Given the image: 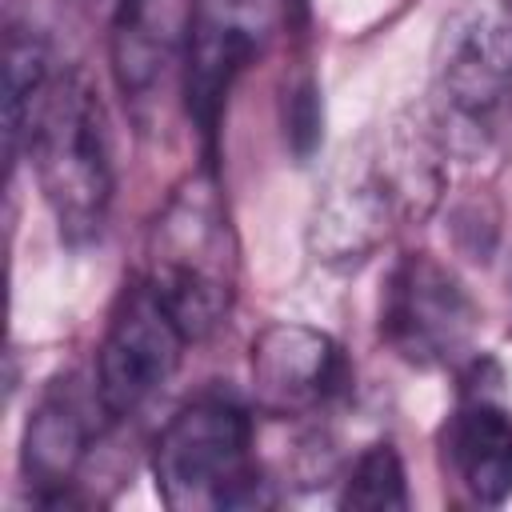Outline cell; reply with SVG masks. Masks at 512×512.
I'll return each mask as SVG.
<instances>
[{
    "mask_svg": "<svg viewBox=\"0 0 512 512\" xmlns=\"http://www.w3.org/2000/svg\"><path fill=\"white\" fill-rule=\"evenodd\" d=\"M444 156L432 112H404L348 144L312 200V260L336 272L360 268L396 228L428 220L444 192Z\"/></svg>",
    "mask_w": 512,
    "mask_h": 512,
    "instance_id": "6da1fadb",
    "label": "cell"
},
{
    "mask_svg": "<svg viewBox=\"0 0 512 512\" xmlns=\"http://www.w3.org/2000/svg\"><path fill=\"white\" fill-rule=\"evenodd\" d=\"M180 320L188 340H208L228 324L240 284V244L216 168L188 172L156 212L136 272Z\"/></svg>",
    "mask_w": 512,
    "mask_h": 512,
    "instance_id": "7a4b0ae2",
    "label": "cell"
},
{
    "mask_svg": "<svg viewBox=\"0 0 512 512\" xmlns=\"http://www.w3.org/2000/svg\"><path fill=\"white\" fill-rule=\"evenodd\" d=\"M24 152L60 240L68 248L96 244L116 200V164L104 100L80 68L56 72L36 108Z\"/></svg>",
    "mask_w": 512,
    "mask_h": 512,
    "instance_id": "3957f363",
    "label": "cell"
},
{
    "mask_svg": "<svg viewBox=\"0 0 512 512\" xmlns=\"http://www.w3.org/2000/svg\"><path fill=\"white\" fill-rule=\"evenodd\" d=\"M432 120L456 156L512 140V0H460L448 12L432 52Z\"/></svg>",
    "mask_w": 512,
    "mask_h": 512,
    "instance_id": "277c9868",
    "label": "cell"
},
{
    "mask_svg": "<svg viewBox=\"0 0 512 512\" xmlns=\"http://www.w3.org/2000/svg\"><path fill=\"white\" fill-rule=\"evenodd\" d=\"M152 480L172 512L276 504L256 460L252 412L228 392H204L168 416L152 440Z\"/></svg>",
    "mask_w": 512,
    "mask_h": 512,
    "instance_id": "5b68a950",
    "label": "cell"
},
{
    "mask_svg": "<svg viewBox=\"0 0 512 512\" xmlns=\"http://www.w3.org/2000/svg\"><path fill=\"white\" fill-rule=\"evenodd\" d=\"M480 304L432 252H404L380 296V336L412 368H460L476 352Z\"/></svg>",
    "mask_w": 512,
    "mask_h": 512,
    "instance_id": "8992f818",
    "label": "cell"
},
{
    "mask_svg": "<svg viewBox=\"0 0 512 512\" xmlns=\"http://www.w3.org/2000/svg\"><path fill=\"white\" fill-rule=\"evenodd\" d=\"M272 28V0H192L180 104L196 128L200 160L216 168L220 124L236 80L256 64Z\"/></svg>",
    "mask_w": 512,
    "mask_h": 512,
    "instance_id": "52a82bcc",
    "label": "cell"
},
{
    "mask_svg": "<svg viewBox=\"0 0 512 512\" xmlns=\"http://www.w3.org/2000/svg\"><path fill=\"white\" fill-rule=\"evenodd\" d=\"M188 344L192 340L180 320L156 300V292L140 276H132L108 312L92 364V380L112 424L136 416L160 396V388L176 376Z\"/></svg>",
    "mask_w": 512,
    "mask_h": 512,
    "instance_id": "ba28073f",
    "label": "cell"
},
{
    "mask_svg": "<svg viewBox=\"0 0 512 512\" xmlns=\"http://www.w3.org/2000/svg\"><path fill=\"white\" fill-rule=\"evenodd\" d=\"M108 424L112 416L104 412L92 376H56L32 404L20 436V476L28 484V500L44 508L84 504L80 472Z\"/></svg>",
    "mask_w": 512,
    "mask_h": 512,
    "instance_id": "9c48e42d",
    "label": "cell"
},
{
    "mask_svg": "<svg viewBox=\"0 0 512 512\" xmlns=\"http://www.w3.org/2000/svg\"><path fill=\"white\" fill-rule=\"evenodd\" d=\"M192 0H116L108 24V68L128 116L156 128L164 104L180 96Z\"/></svg>",
    "mask_w": 512,
    "mask_h": 512,
    "instance_id": "30bf717a",
    "label": "cell"
},
{
    "mask_svg": "<svg viewBox=\"0 0 512 512\" xmlns=\"http://www.w3.org/2000/svg\"><path fill=\"white\" fill-rule=\"evenodd\" d=\"M248 352H252L248 356L252 396L256 408L268 416L280 420L320 416L332 404H340L352 388V364L344 348L312 324H292V320L264 324L252 336Z\"/></svg>",
    "mask_w": 512,
    "mask_h": 512,
    "instance_id": "8fae6325",
    "label": "cell"
},
{
    "mask_svg": "<svg viewBox=\"0 0 512 512\" xmlns=\"http://www.w3.org/2000/svg\"><path fill=\"white\" fill-rule=\"evenodd\" d=\"M452 480L476 504L512 500V412L480 388H468L440 432Z\"/></svg>",
    "mask_w": 512,
    "mask_h": 512,
    "instance_id": "7c38bea8",
    "label": "cell"
},
{
    "mask_svg": "<svg viewBox=\"0 0 512 512\" xmlns=\"http://www.w3.org/2000/svg\"><path fill=\"white\" fill-rule=\"evenodd\" d=\"M52 80H56V68H52L48 40L32 24H8V36H4V160H8V172H16L28 148L36 108L48 96Z\"/></svg>",
    "mask_w": 512,
    "mask_h": 512,
    "instance_id": "4fadbf2b",
    "label": "cell"
},
{
    "mask_svg": "<svg viewBox=\"0 0 512 512\" xmlns=\"http://www.w3.org/2000/svg\"><path fill=\"white\" fill-rule=\"evenodd\" d=\"M340 508H372V512L408 508V472L392 440H376L352 460L340 484Z\"/></svg>",
    "mask_w": 512,
    "mask_h": 512,
    "instance_id": "5bb4252c",
    "label": "cell"
},
{
    "mask_svg": "<svg viewBox=\"0 0 512 512\" xmlns=\"http://www.w3.org/2000/svg\"><path fill=\"white\" fill-rule=\"evenodd\" d=\"M320 124H324L320 88H316L312 76H300L288 88V100H284V136H288V148L296 152V160H308L316 152Z\"/></svg>",
    "mask_w": 512,
    "mask_h": 512,
    "instance_id": "9a60e30c",
    "label": "cell"
},
{
    "mask_svg": "<svg viewBox=\"0 0 512 512\" xmlns=\"http://www.w3.org/2000/svg\"><path fill=\"white\" fill-rule=\"evenodd\" d=\"M280 4H284V16H288V24H296V28H304V24H308L312 0H280Z\"/></svg>",
    "mask_w": 512,
    "mask_h": 512,
    "instance_id": "2e32d148",
    "label": "cell"
}]
</instances>
